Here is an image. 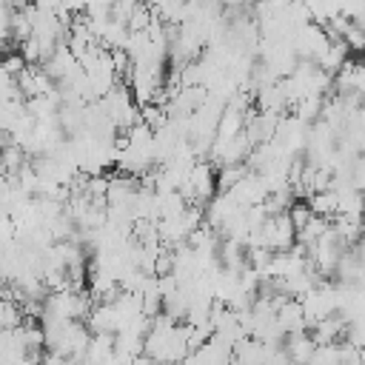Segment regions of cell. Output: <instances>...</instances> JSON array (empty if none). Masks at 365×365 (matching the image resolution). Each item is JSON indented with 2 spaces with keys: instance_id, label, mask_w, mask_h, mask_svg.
I'll return each instance as SVG.
<instances>
[{
  "instance_id": "7a4b0ae2",
  "label": "cell",
  "mask_w": 365,
  "mask_h": 365,
  "mask_svg": "<svg viewBox=\"0 0 365 365\" xmlns=\"http://www.w3.org/2000/svg\"><path fill=\"white\" fill-rule=\"evenodd\" d=\"M131 365H160L154 356H148V354H137L134 359H131Z\"/></svg>"
},
{
  "instance_id": "6da1fadb",
  "label": "cell",
  "mask_w": 365,
  "mask_h": 365,
  "mask_svg": "<svg viewBox=\"0 0 365 365\" xmlns=\"http://www.w3.org/2000/svg\"><path fill=\"white\" fill-rule=\"evenodd\" d=\"M26 322V314H23V308L17 305V299L14 297H0V331H14V328H20Z\"/></svg>"
}]
</instances>
